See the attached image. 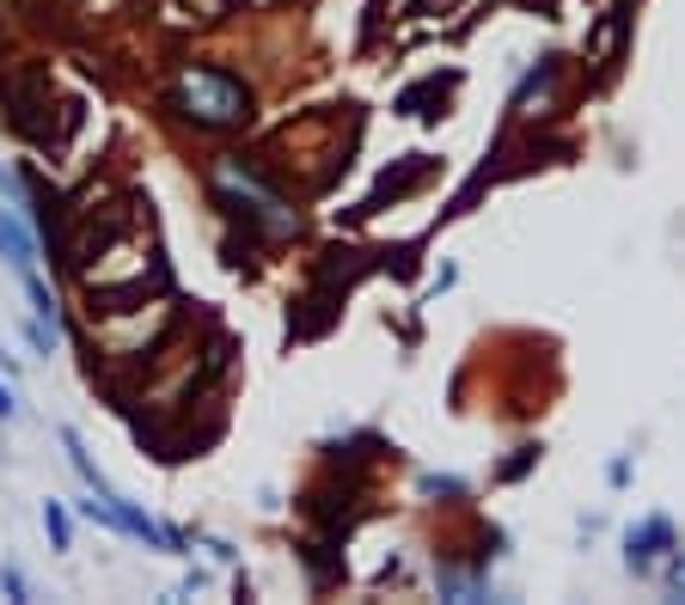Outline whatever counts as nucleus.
Masks as SVG:
<instances>
[{"label": "nucleus", "mask_w": 685, "mask_h": 605, "mask_svg": "<svg viewBox=\"0 0 685 605\" xmlns=\"http://www.w3.org/2000/svg\"><path fill=\"white\" fill-rule=\"evenodd\" d=\"M0 588L13 593V600H25V593H32V588H25V574H19V569H0Z\"/></svg>", "instance_id": "nucleus-6"}, {"label": "nucleus", "mask_w": 685, "mask_h": 605, "mask_svg": "<svg viewBox=\"0 0 685 605\" xmlns=\"http://www.w3.org/2000/svg\"><path fill=\"white\" fill-rule=\"evenodd\" d=\"M0 257H7V264H13L19 276H25V269H32V257H37L32 233H25V227H19L13 215H7V208H0Z\"/></svg>", "instance_id": "nucleus-4"}, {"label": "nucleus", "mask_w": 685, "mask_h": 605, "mask_svg": "<svg viewBox=\"0 0 685 605\" xmlns=\"http://www.w3.org/2000/svg\"><path fill=\"white\" fill-rule=\"evenodd\" d=\"M13 416H19V398H13L7 386H0V422H13Z\"/></svg>", "instance_id": "nucleus-7"}, {"label": "nucleus", "mask_w": 685, "mask_h": 605, "mask_svg": "<svg viewBox=\"0 0 685 605\" xmlns=\"http://www.w3.org/2000/svg\"><path fill=\"white\" fill-rule=\"evenodd\" d=\"M44 532H49V544H56V550H68V544H74V520L62 513V501H44Z\"/></svg>", "instance_id": "nucleus-5"}, {"label": "nucleus", "mask_w": 685, "mask_h": 605, "mask_svg": "<svg viewBox=\"0 0 685 605\" xmlns=\"http://www.w3.org/2000/svg\"><path fill=\"white\" fill-rule=\"evenodd\" d=\"M668 544H673V527L661 520V513H654L649 527H637V532H630V550H624V562H630L637 574H649V569H654V557H661Z\"/></svg>", "instance_id": "nucleus-3"}, {"label": "nucleus", "mask_w": 685, "mask_h": 605, "mask_svg": "<svg viewBox=\"0 0 685 605\" xmlns=\"http://www.w3.org/2000/svg\"><path fill=\"white\" fill-rule=\"evenodd\" d=\"M215 190H220V208L239 215V220H251L264 239H288L300 227L295 208H288V202H281L276 190L245 166V159H220V166H215Z\"/></svg>", "instance_id": "nucleus-1"}, {"label": "nucleus", "mask_w": 685, "mask_h": 605, "mask_svg": "<svg viewBox=\"0 0 685 605\" xmlns=\"http://www.w3.org/2000/svg\"><path fill=\"white\" fill-rule=\"evenodd\" d=\"M178 110L196 117L203 129H233L251 117V93L220 68H184L178 74Z\"/></svg>", "instance_id": "nucleus-2"}, {"label": "nucleus", "mask_w": 685, "mask_h": 605, "mask_svg": "<svg viewBox=\"0 0 685 605\" xmlns=\"http://www.w3.org/2000/svg\"><path fill=\"white\" fill-rule=\"evenodd\" d=\"M673 588L685 593V557H673Z\"/></svg>", "instance_id": "nucleus-8"}]
</instances>
